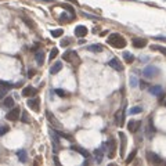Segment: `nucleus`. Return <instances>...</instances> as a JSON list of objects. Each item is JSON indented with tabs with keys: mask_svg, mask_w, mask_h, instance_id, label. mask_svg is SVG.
Returning a JSON list of instances; mask_svg holds the SVG:
<instances>
[{
	"mask_svg": "<svg viewBox=\"0 0 166 166\" xmlns=\"http://www.w3.org/2000/svg\"><path fill=\"white\" fill-rule=\"evenodd\" d=\"M36 93H37V89H35L33 86H27V87L22 90L24 97H33V96H36Z\"/></svg>",
	"mask_w": 166,
	"mask_h": 166,
	"instance_id": "10",
	"label": "nucleus"
},
{
	"mask_svg": "<svg viewBox=\"0 0 166 166\" xmlns=\"http://www.w3.org/2000/svg\"><path fill=\"white\" fill-rule=\"evenodd\" d=\"M132 45L134 46L136 49H143L147 46V40L145 39H141V37H134L133 40H132Z\"/></svg>",
	"mask_w": 166,
	"mask_h": 166,
	"instance_id": "11",
	"label": "nucleus"
},
{
	"mask_svg": "<svg viewBox=\"0 0 166 166\" xmlns=\"http://www.w3.org/2000/svg\"><path fill=\"white\" fill-rule=\"evenodd\" d=\"M119 139H121V157H125V151H126V144H127V139L126 134L123 132H119Z\"/></svg>",
	"mask_w": 166,
	"mask_h": 166,
	"instance_id": "8",
	"label": "nucleus"
},
{
	"mask_svg": "<svg viewBox=\"0 0 166 166\" xmlns=\"http://www.w3.org/2000/svg\"><path fill=\"white\" fill-rule=\"evenodd\" d=\"M154 134H155V127H154V125H152V121H149L148 127H147V136H148V137H152Z\"/></svg>",
	"mask_w": 166,
	"mask_h": 166,
	"instance_id": "24",
	"label": "nucleus"
},
{
	"mask_svg": "<svg viewBox=\"0 0 166 166\" xmlns=\"http://www.w3.org/2000/svg\"><path fill=\"white\" fill-rule=\"evenodd\" d=\"M46 118L49 119V122L54 126V127H60V122L57 121V118L54 116V115L50 112V111H46Z\"/></svg>",
	"mask_w": 166,
	"mask_h": 166,
	"instance_id": "14",
	"label": "nucleus"
},
{
	"mask_svg": "<svg viewBox=\"0 0 166 166\" xmlns=\"http://www.w3.org/2000/svg\"><path fill=\"white\" fill-rule=\"evenodd\" d=\"M123 58H125V61L127 64H132L134 61V55L132 53H129V51H125V53H123Z\"/></svg>",
	"mask_w": 166,
	"mask_h": 166,
	"instance_id": "22",
	"label": "nucleus"
},
{
	"mask_svg": "<svg viewBox=\"0 0 166 166\" xmlns=\"http://www.w3.org/2000/svg\"><path fill=\"white\" fill-rule=\"evenodd\" d=\"M57 55H58V49H55V47H54V49L51 50V51H50V60L55 58Z\"/></svg>",
	"mask_w": 166,
	"mask_h": 166,
	"instance_id": "36",
	"label": "nucleus"
},
{
	"mask_svg": "<svg viewBox=\"0 0 166 166\" xmlns=\"http://www.w3.org/2000/svg\"><path fill=\"white\" fill-rule=\"evenodd\" d=\"M103 149H107L108 157H109V158H114V157H115V149H116V141H115V140L111 137V139L108 140L107 143L104 144Z\"/></svg>",
	"mask_w": 166,
	"mask_h": 166,
	"instance_id": "2",
	"label": "nucleus"
},
{
	"mask_svg": "<svg viewBox=\"0 0 166 166\" xmlns=\"http://www.w3.org/2000/svg\"><path fill=\"white\" fill-rule=\"evenodd\" d=\"M108 45H111L112 47H115V49H123L127 43H126L125 37L123 36H121L119 33H111V35L108 36Z\"/></svg>",
	"mask_w": 166,
	"mask_h": 166,
	"instance_id": "1",
	"label": "nucleus"
},
{
	"mask_svg": "<svg viewBox=\"0 0 166 166\" xmlns=\"http://www.w3.org/2000/svg\"><path fill=\"white\" fill-rule=\"evenodd\" d=\"M61 68H63V63L57 61V63H55V64L53 65V67H51V69H50L51 75H55V73H58V72L61 71Z\"/></svg>",
	"mask_w": 166,
	"mask_h": 166,
	"instance_id": "18",
	"label": "nucleus"
},
{
	"mask_svg": "<svg viewBox=\"0 0 166 166\" xmlns=\"http://www.w3.org/2000/svg\"><path fill=\"white\" fill-rule=\"evenodd\" d=\"M35 73H36V72L35 71H31V69H29V72H28V75H29V76H33Z\"/></svg>",
	"mask_w": 166,
	"mask_h": 166,
	"instance_id": "40",
	"label": "nucleus"
},
{
	"mask_svg": "<svg viewBox=\"0 0 166 166\" xmlns=\"http://www.w3.org/2000/svg\"><path fill=\"white\" fill-rule=\"evenodd\" d=\"M89 51H93V53H101L103 51V46L101 45H91L87 47Z\"/></svg>",
	"mask_w": 166,
	"mask_h": 166,
	"instance_id": "21",
	"label": "nucleus"
},
{
	"mask_svg": "<svg viewBox=\"0 0 166 166\" xmlns=\"http://www.w3.org/2000/svg\"><path fill=\"white\" fill-rule=\"evenodd\" d=\"M7 87H4V86H1L0 85V98H4L6 94H7Z\"/></svg>",
	"mask_w": 166,
	"mask_h": 166,
	"instance_id": "30",
	"label": "nucleus"
},
{
	"mask_svg": "<svg viewBox=\"0 0 166 166\" xmlns=\"http://www.w3.org/2000/svg\"><path fill=\"white\" fill-rule=\"evenodd\" d=\"M141 111H143V108L141 107H133V108L129 109V114H130V115H137V114H140Z\"/></svg>",
	"mask_w": 166,
	"mask_h": 166,
	"instance_id": "26",
	"label": "nucleus"
},
{
	"mask_svg": "<svg viewBox=\"0 0 166 166\" xmlns=\"http://www.w3.org/2000/svg\"><path fill=\"white\" fill-rule=\"evenodd\" d=\"M21 111H22V109H19V108H11L9 112H7V115H6V119L10 122H17L18 119H19Z\"/></svg>",
	"mask_w": 166,
	"mask_h": 166,
	"instance_id": "4",
	"label": "nucleus"
},
{
	"mask_svg": "<svg viewBox=\"0 0 166 166\" xmlns=\"http://www.w3.org/2000/svg\"><path fill=\"white\" fill-rule=\"evenodd\" d=\"M147 159H148V162L149 163H161L162 162V158L158 155V154H155V152H147Z\"/></svg>",
	"mask_w": 166,
	"mask_h": 166,
	"instance_id": "9",
	"label": "nucleus"
},
{
	"mask_svg": "<svg viewBox=\"0 0 166 166\" xmlns=\"http://www.w3.org/2000/svg\"><path fill=\"white\" fill-rule=\"evenodd\" d=\"M21 121H22L24 123H31V121H29V118H28L27 111H22V116H21Z\"/></svg>",
	"mask_w": 166,
	"mask_h": 166,
	"instance_id": "31",
	"label": "nucleus"
},
{
	"mask_svg": "<svg viewBox=\"0 0 166 166\" xmlns=\"http://www.w3.org/2000/svg\"><path fill=\"white\" fill-rule=\"evenodd\" d=\"M141 126V122L140 121H130L127 123V129L130 133H136V132L139 130V127Z\"/></svg>",
	"mask_w": 166,
	"mask_h": 166,
	"instance_id": "12",
	"label": "nucleus"
},
{
	"mask_svg": "<svg viewBox=\"0 0 166 166\" xmlns=\"http://www.w3.org/2000/svg\"><path fill=\"white\" fill-rule=\"evenodd\" d=\"M63 33H64L63 29H54V31H51V36L53 37H60Z\"/></svg>",
	"mask_w": 166,
	"mask_h": 166,
	"instance_id": "29",
	"label": "nucleus"
},
{
	"mask_svg": "<svg viewBox=\"0 0 166 166\" xmlns=\"http://www.w3.org/2000/svg\"><path fill=\"white\" fill-rule=\"evenodd\" d=\"M0 85L7 87V89H11V87H15L17 85H13V83H10V82H4V80H0Z\"/></svg>",
	"mask_w": 166,
	"mask_h": 166,
	"instance_id": "34",
	"label": "nucleus"
},
{
	"mask_svg": "<svg viewBox=\"0 0 166 166\" xmlns=\"http://www.w3.org/2000/svg\"><path fill=\"white\" fill-rule=\"evenodd\" d=\"M151 50H155V51H159V53H162L163 55H166V47H163V46H159V45H152L151 46Z\"/></svg>",
	"mask_w": 166,
	"mask_h": 166,
	"instance_id": "23",
	"label": "nucleus"
},
{
	"mask_svg": "<svg viewBox=\"0 0 166 166\" xmlns=\"http://www.w3.org/2000/svg\"><path fill=\"white\" fill-rule=\"evenodd\" d=\"M28 107L31 108V109H33V111H39V105H40V100L37 98V97H29V100H28Z\"/></svg>",
	"mask_w": 166,
	"mask_h": 166,
	"instance_id": "5",
	"label": "nucleus"
},
{
	"mask_svg": "<svg viewBox=\"0 0 166 166\" xmlns=\"http://www.w3.org/2000/svg\"><path fill=\"white\" fill-rule=\"evenodd\" d=\"M108 67H111L112 69H115V71H123V65H122V63L118 58L109 60V61H108Z\"/></svg>",
	"mask_w": 166,
	"mask_h": 166,
	"instance_id": "7",
	"label": "nucleus"
},
{
	"mask_svg": "<svg viewBox=\"0 0 166 166\" xmlns=\"http://www.w3.org/2000/svg\"><path fill=\"white\" fill-rule=\"evenodd\" d=\"M55 93H57L60 97H67V96H69L67 91H65V90H63V89H55Z\"/></svg>",
	"mask_w": 166,
	"mask_h": 166,
	"instance_id": "33",
	"label": "nucleus"
},
{
	"mask_svg": "<svg viewBox=\"0 0 166 166\" xmlns=\"http://www.w3.org/2000/svg\"><path fill=\"white\" fill-rule=\"evenodd\" d=\"M94 155H96V161L100 163V162L103 161V148L96 149V151H94Z\"/></svg>",
	"mask_w": 166,
	"mask_h": 166,
	"instance_id": "25",
	"label": "nucleus"
},
{
	"mask_svg": "<svg viewBox=\"0 0 166 166\" xmlns=\"http://www.w3.org/2000/svg\"><path fill=\"white\" fill-rule=\"evenodd\" d=\"M137 85H139V79L136 76H130V86L132 87H137Z\"/></svg>",
	"mask_w": 166,
	"mask_h": 166,
	"instance_id": "32",
	"label": "nucleus"
},
{
	"mask_svg": "<svg viewBox=\"0 0 166 166\" xmlns=\"http://www.w3.org/2000/svg\"><path fill=\"white\" fill-rule=\"evenodd\" d=\"M64 61H68V63H75V60H78V53L75 50H69L63 55Z\"/></svg>",
	"mask_w": 166,
	"mask_h": 166,
	"instance_id": "6",
	"label": "nucleus"
},
{
	"mask_svg": "<svg viewBox=\"0 0 166 166\" xmlns=\"http://www.w3.org/2000/svg\"><path fill=\"white\" fill-rule=\"evenodd\" d=\"M87 28L83 27V25H78L76 28H75V36H78V37H85L86 35H87Z\"/></svg>",
	"mask_w": 166,
	"mask_h": 166,
	"instance_id": "13",
	"label": "nucleus"
},
{
	"mask_svg": "<svg viewBox=\"0 0 166 166\" xmlns=\"http://www.w3.org/2000/svg\"><path fill=\"white\" fill-rule=\"evenodd\" d=\"M68 1H71V3H75V4H79V3H78V0H68Z\"/></svg>",
	"mask_w": 166,
	"mask_h": 166,
	"instance_id": "41",
	"label": "nucleus"
},
{
	"mask_svg": "<svg viewBox=\"0 0 166 166\" xmlns=\"http://www.w3.org/2000/svg\"><path fill=\"white\" fill-rule=\"evenodd\" d=\"M63 7H64L65 10H68V13H69V14H72V15H75V9H73V7H71L69 4H64Z\"/></svg>",
	"mask_w": 166,
	"mask_h": 166,
	"instance_id": "37",
	"label": "nucleus"
},
{
	"mask_svg": "<svg viewBox=\"0 0 166 166\" xmlns=\"http://www.w3.org/2000/svg\"><path fill=\"white\" fill-rule=\"evenodd\" d=\"M72 19H73V15H71V17H67L65 14H63V15L60 17V21H67V22H71Z\"/></svg>",
	"mask_w": 166,
	"mask_h": 166,
	"instance_id": "35",
	"label": "nucleus"
},
{
	"mask_svg": "<svg viewBox=\"0 0 166 166\" xmlns=\"http://www.w3.org/2000/svg\"><path fill=\"white\" fill-rule=\"evenodd\" d=\"M71 149H72V151H76V152H79L82 157H85V158H89L90 157V154L87 152L86 149L80 148V147H78V145H71Z\"/></svg>",
	"mask_w": 166,
	"mask_h": 166,
	"instance_id": "16",
	"label": "nucleus"
},
{
	"mask_svg": "<svg viewBox=\"0 0 166 166\" xmlns=\"http://www.w3.org/2000/svg\"><path fill=\"white\" fill-rule=\"evenodd\" d=\"M3 105L6 108H13L14 107V98L13 97H4L3 100Z\"/></svg>",
	"mask_w": 166,
	"mask_h": 166,
	"instance_id": "20",
	"label": "nucleus"
},
{
	"mask_svg": "<svg viewBox=\"0 0 166 166\" xmlns=\"http://www.w3.org/2000/svg\"><path fill=\"white\" fill-rule=\"evenodd\" d=\"M6 133H9V127L7 126H0V136H4Z\"/></svg>",
	"mask_w": 166,
	"mask_h": 166,
	"instance_id": "38",
	"label": "nucleus"
},
{
	"mask_svg": "<svg viewBox=\"0 0 166 166\" xmlns=\"http://www.w3.org/2000/svg\"><path fill=\"white\" fill-rule=\"evenodd\" d=\"M149 93L152 96H157V97H159V96H162V93H163V90H162L161 86H152V87H149Z\"/></svg>",
	"mask_w": 166,
	"mask_h": 166,
	"instance_id": "15",
	"label": "nucleus"
},
{
	"mask_svg": "<svg viewBox=\"0 0 166 166\" xmlns=\"http://www.w3.org/2000/svg\"><path fill=\"white\" fill-rule=\"evenodd\" d=\"M69 43H71V39H64V40L61 42V46H63V47H67V46H69Z\"/></svg>",
	"mask_w": 166,
	"mask_h": 166,
	"instance_id": "39",
	"label": "nucleus"
},
{
	"mask_svg": "<svg viewBox=\"0 0 166 166\" xmlns=\"http://www.w3.org/2000/svg\"><path fill=\"white\" fill-rule=\"evenodd\" d=\"M143 75L144 78L151 79V78H155L157 75H159V69L157 67H154V65H148V67H145L143 69Z\"/></svg>",
	"mask_w": 166,
	"mask_h": 166,
	"instance_id": "3",
	"label": "nucleus"
},
{
	"mask_svg": "<svg viewBox=\"0 0 166 166\" xmlns=\"http://www.w3.org/2000/svg\"><path fill=\"white\" fill-rule=\"evenodd\" d=\"M54 130V129H53ZM57 134H58V137H64V139H67V140H72V137L69 134H67V133H64V132H60V130H54Z\"/></svg>",
	"mask_w": 166,
	"mask_h": 166,
	"instance_id": "28",
	"label": "nucleus"
},
{
	"mask_svg": "<svg viewBox=\"0 0 166 166\" xmlns=\"http://www.w3.org/2000/svg\"><path fill=\"white\" fill-rule=\"evenodd\" d=\"M17 157H18V159H19L21 162H24V163L28 161V155H27V151H25V149H18Z\"/></svg>",
	"mask_w": 166,
	"mask_h": 166,
	"instance_id": "17",
	"label": "nucleus"
},
{
	"mask_svg": "<svg viewBox=\"0 0 166 166\" xmlns=\"http://www.w3.org/2000/svg\"><path fill=\"white\" fill-rule=\"evenodd\" d=\"M35 60L39 65H43V63H45V54H43V51H37L35 54Z\"/></svg>",
	"mask_w": 166,
	"mask_h": 166,
	"instance_id": "19",
	"label": "nucleus"
},
{
	"mask_svg": "<svg viewBox=\"0 0 166 166\" xmlns=\"http://www.w3.org/2000/svg\"><path fill=\"white\" fill-rule=\"evenodd\" d=\"M136 154H137V149H133V151H132L130 152V155H129V157L126 158V163H130L132 161H133V159H134V157H136Z\"/></svg>",
	"mask_w": 166,
	"mask_h": 166,
	"instance_id": "27",
	"label": "nucleus"
}]
</instances>
